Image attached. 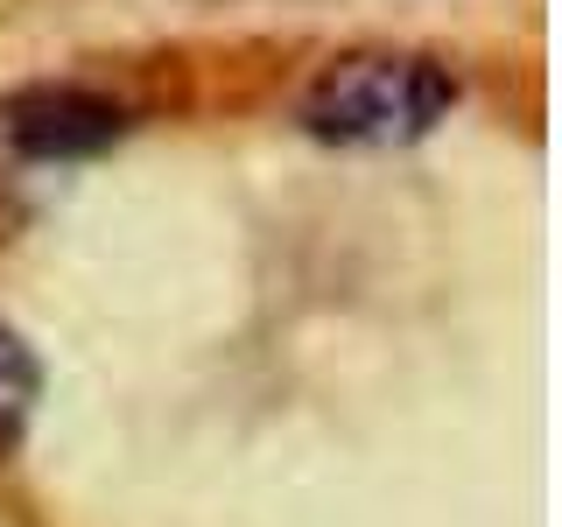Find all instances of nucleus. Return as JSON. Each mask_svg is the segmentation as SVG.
<instances>
[{
  "label": "nucleus",
  "mask_w": 562,
  "mask_h": 527,
  "mask_svg": "<svg viewBox=\"0 0 562 527\" xmlns=\"http://www.w3.org/2000/svg\"><path fill=\"white\" fill-rule=\"evenodd\" d=\"M457 85L443 64L429 57H345L310 85L303 99V127L316 141H345V148H401L422 141L436 120L450 113Z\"/></svg>",
  "instance_id": "nucleus-1"
},
{
  "label": "nucleus",
  "mask_w": 562,
  "mask_h": 527,
  "mask_svg": "<svg viewBox=\"0 0 562 527\" xmlns=\"http://www.w3.org/2000/svg\"><path fill=\"white\" fill-rule=\"evenodd\" d=\"M8 141L29 155V162H78V155L113 148L127 113L99 92H78V85H35V92L8 99Z\"/></svg>",
  "instance_id": "nucleus-2"
},
{
  "label": "nucleus",
  "mask_w": 562,
  "mask_h": 527,
  "mask_svg": "<svg viewBox=\"0 0 562 527\" xmlns=\"http://www.w3.org/2000/svg\"><path fill=\"white\" fill-rule=\"evenodd\" d=\"M35 386H43V373H35V351L14 338L8 324H0V457L22 444L29 408H35Z\"/></svg>",
  "instance_id": "nucleus-3"
}]
</instances>
